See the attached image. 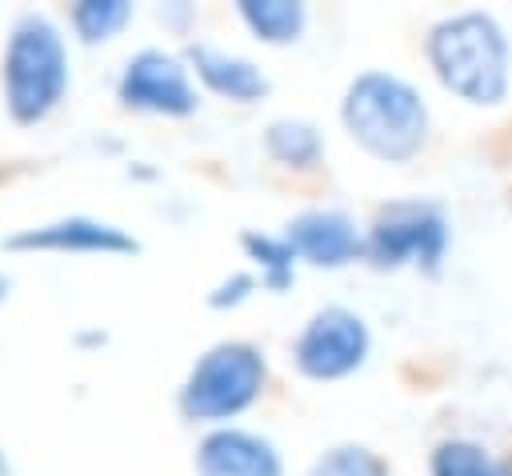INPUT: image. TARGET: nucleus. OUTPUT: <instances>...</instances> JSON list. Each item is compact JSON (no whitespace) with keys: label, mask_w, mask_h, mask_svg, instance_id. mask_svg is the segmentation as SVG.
Segmentation results:
<instances>
[{"label":"nucleus","mask_w":512,"mask_h":476,"mask_svg":"<svg viewBox=\"0 0 512 476\" xmlns=\"http://www.w3.org/2000/svg\"><path fill=\"white\" fill-rule=\"evenodd\" d=\"M256 288V280L248 272H232L228 280H220L212 292H208V304L212 308H236L240 300H248V292Z\"/></svg>","instance_id":"18"},{"label":"nucleus","mask_w":512,"mask_h":476,"mask_svg":"<svg viewBox=\"0 0 512 476\" xmlns=\"http://www.w3.org/2000/svg\"><path fill=\"white\" fill-rule=\"evenodd\" d=\"M264 376H268L264 356L252 344L224 340L192 364L180 388V412L196 424L232 420L264 392Z\"/></svg>","instance_id":"4"},{"label":"nucleus","mask_w":512,"mask_h":476,"mask_svg":"<svg viewBox=\"0 0 512 476\" xmlns=\"http://www.w3.org/2000/svg\"><path fill=\"white\" fill-rule=\"evenodd\" d=\"M308 476H392L388 464L364 448V444H340V448H328L312 468Z\"/></svg>","instance_id":"17"},{"label":"nucleus","mask_w":512,"mask_h":476,"mask_svg":"<svg viewBox=\"0 0 512 476\" xmlns=\"http://www.w3.org/2000/svg\"><path fill=\"white\" fill-rule=\"evenodd\" d=\"M4 248H36V252H108V256H128L140 252L136 236L124 228L96 220V216H60L36 228H20L4 240Z\"/></svg>","instance_id":"8"},{"label":"nucleus","mask_w":512,"mask_h":476,"mask_svg":"<svg viewBox=\"0 0 512 476\" xmlns=\"http://www.w3.org/2000/svg\"><path fill=\"white\" fill-rule=\"evenodd\" d=\"M128 20H132V4H128V0H80V4L72 8V28H76L80 40H88V44L112 40Z\"/></svg>","instance_id":"16"},{"label":"nucleus","mask_w":512,"mask_h":476,"mask_svg":"<svg viewBox=\"0 0 512 476\" xmlns=\"http://www.w3.org/2000/svg\"><path fill=\"white\" fill-rule=\"evenodd\" d=\"M116 92L136 112H160V116L196 112V88L188 80L184 60L160 48H140L136 56H128Z\"/></svg>","instance_id":"7"},{"label":"nucleus","mask_w":512,"mask_h":476,"mask_svg":"<svg viewBox=\"0 0 512 476\" xmlns=\"http://www.w3.org/2000/svg\"><path fill=\"white\" fill-rule=\"evenodd\" d=\"M268 152L280 160V164H292V168H312L324 152L320 144V132L308 124V120H272L268 124V136H264Z\"/></svg>","instance_id":"14"},{"label":"nucleus","mask_w":512,"mask_h":476,"mask_svg":"<svg viewBox=\"0 0 512 476\" xmlns=\"http://www.w3.org/2000/svg\"><path fill=\"white\" fill-rule=\"evenodd\" d=\"M432 476H512V460H496L472 440H444L432 452Z\"/></svg>","instance_id":"13"},{"label":"nucleus","mask_w":512,"mask_h":476,"mask_svg":"<svg viewBox=\"0 0 512 476\" xmlns=\"http://www.w3.org/2000/svg\"><path fill=\"white\" fill-rule=\"evenodd\" d=\"M196 476H284L272 440L244 428H216L196 448Z\"/></svg>","instance_id":"10"},{"label":"nucleus","mask_w":512,"mask_h":476,"mask_svg":"<svg viewBox=\"0 0 512 476\" xmlns=\"http://www.w3.org/2000/svg\"><path fill=\"white\" fill-rule=\"evenodd\" d=\"M244 252L260 264V280L272 292H284L292 284V268H296V248L288 244V236H264V232H244L240 236Z\"/></svg>","instance_id":"15"},{"label":"nucleus","mask_w":512,"mask_h":476,"mask_svg":"<svg viewBox=\"0 0 512 476\" xmlns=\"http://www.w3.org/2000/svg\"><path fill=\"white\" fill-rule=\"evenodd\" d=\"M428 64L468 104H500L508 92V36L488 12L444 16L428 32Z\"/></svg>","instance_id":"1"},{"label":"nucleus","mask_w":512,"mask_h":476,"mask_svg":"<svg viewBox=\"0 0 512 476\" xmlns=\"http://www.w3.org/2000/svg\"><path fill=\"white\" fill-rule=\"evenodd\" d=\"M8 288H12V280H8V276H4V272H0V300H4V296H8Z\"/></svg>","instance_id":"19"},{"label":"nucleus","mask_w":512,"mask_h":476,"mask_svg":"<svg viewBox=\"0 0 512 476\" xmlns=\"http://www.w3.org/2000/svg\"><path fill=\"white\" fill-rule=\"evenodd\" d=\"M340 116L352 140L388 164L412 160L428 136V108L420 92L392 72H360L344 92Z\"/></svg>","instance_id":"2"},{"label":"nucleus","mask_w":512,"mask_h":476,"mask_svg":"<svg viewBox=\"0 0 512 476\" xmlns=\"http://www.w3.org/2000/svg\"><path fill=\"white\" fill-rule=\"evenodd\" d=\"M240 20L268 44H292L304 32V4L296 0H240Z\"/></svg>","instance_id":"12"},{"label":"nucleus","mask_w":512,"mask_h":476,"mask_svg":"<svg viewBox=\"0 0 512 476\" xmlns=\"http://www.w3.org/2000/svg\"><path fill=\"white\" fill-rule=\"evenodd\" d=\"M368 344H372L368 340V324L352 308L328 304L296 336L292 360L312 380H340V376H348V372H356L364 364Z\"/></svg>","instance_id":"6"},{"label":"nucleus","mask_w":512,"mask_h":476,"mask_svg":"<svg viewBox=\"0 0 512 476\" xmlns=\"http://www.w3.org/2000/svg\"><path fill=\"white\" fill-rule=\"evenodd\" d=\"M284 236L296 248V256L316 268H340L364 256V236L356 232V220L340 208H308L288 220Z\"/></svg>","instance_id":"9"},{"label":"nucleus","mask_w":512,"mask_h":476,"mask_svg":"<svg viewBox=\"0 0 512 476\" xmlns=\"http://www.w3.org/2000/svg\"><path fill=\"white\" fill-rule=\"evenodd\" d=\"M448 248V220L440 204L428 200H400L380 208L376 224L364 236V256L376 268H404L416 264L424 272H436Z\"/></svg>","instance_id":"5"},{"label":"nucleus","mask_w":512,"mask_h":476,"mask_svg":"<svg viewBox=\"0 0 512 476\" xmlns=\"http://www.w3.org/2000/svg\"><path fill=\"white\" fill-rule=\"evenodd\" d=\"M188 64H192V72L212 92H220V96H228L236 104H252V100H260L268 92V76L252 60L232 56V52H220L212 44H192L188 48Z\"/></svg>","instance_id":"11"},{"label":"nucleus","mask_w":512,"mask_h":476,"mask_svg":"<svg viewBox=\"0 0 512 476\" xmlns=\"http://www.w3.org/2000/svg\"><path fill=\"white\" fill-rule=\"evenodd\" d=\"M68 92V44L44 12L16 16L4 44V100L12 120H44Z\"/></svg>","instance_id":"3"}]
</instances>
